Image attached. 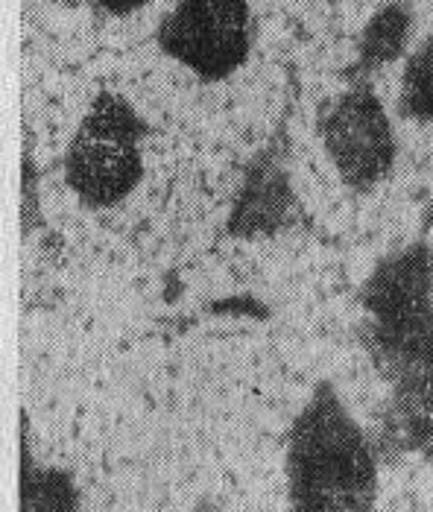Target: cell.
I'll list each match as a JSON object with an SVG mask.
<instances>
[{
    "label": "cell",
    "instance_id": "6da1fadb",
    "mask_svg": "<svg viewBox=\"0 0 433 512\" xmlns=\"http://www.w3.org/2000/svg\"><path fill=\"white\" fill-rule=\"evenodd\" d=\"M287 512H372L378 451L334 384L319 381L284 448Z\"/></svg>",
    "mask_w": 433,
    "mask_h": 512
},
{
    "label": "cell",
    "instance_id": "7a4b0ae2",
    "mask_svg": "<svg viewBox=\"0 0 433 512\" xmlns=\"http://www.w3.org/2000/svg\"><path fill=\"white\" fill-rule=\"evenodd\" d=\"M147 123L118 91H100L65 153V182L85 208H112L144 176Z\"/></svg>",
    "mask_w": 433,
    "mask_h": 512
},
{
    "label": "cell",
    "instance_id": "3957f363",
    "mask_svg": "<svg viewBox=\"0 0 433 512\" xmlns=\"http://www.w3.org/2000/svg\"><path fill=\"white\" fill-rule=\"evenodd\" d=\"M360 340L390 390L387 439L404 451L433 445V311L363 319Z\"/></svg>",
    "mask_w": 433,
    "mask_h": 512
},
{
    "label": "cell",
    "instance_id": "277c9868",
    "mask_svg": "<svg viewBox=\"0 0 433 512\" xmlns=\"http://www.w3.org/2000/svg\"><path fill=\"white\" fill-rule=\"evenodd\" d=\"M158 47L202 82L235 77L252 53L249 0H176L161 18Z\"/></svg>",
    "mask_w": 433,
    "mask_h": 512
},
{
    "label": "cell",
    "instance_id": "5b68a950",
    "mask_svg": "<svg viewBox=\"0 0 433 512\" xmlns=\"http://www.w3.org/2000/svg\"><path fill=\"white\" fill-rule=\"evenodd\" d=\"M322 150L340 182L355 194H372L395 167V126L369 82H352L319 118Z\"/></svg>",
    "mask_w": 433,
    "mask_h": 512
},
{
    "label": "cell",
    "instance_id": "8992f818",
    "mask_svg": "<svg viewBox=\"0 0 433 512\" xmlns=\"http://www.w3.org/2000/svg\"><path fill=\"white\" fill-rule=\"evenodd\" d=\"M296 205L290 176L281 167V158L273 153H261L252 161L235 208L229 214V235L235 237H270L281 232L290 220Z\"/></svg>",
    "mask_w": 433,
    "mask_h": 512
},
{
    "label": "cell",
    "instance_id": "52a82bcc",
    "mask_svg": "<svg viewBox=\"0 0 433 512\" xmlns=\"http://www.w3.org/2000/svg\"><path fill=\"white\" fill-rule=\"evenodd\" d=\"M413 41V9L404 0L384 3L360 30L357 39V71L372 74L410 53Z\"/></svg>",
    "mask_w": 433,
    "mask_h": 512
},
{
    "label": "cell",
    "instance_id": "ba28073f",
    "mask_svg": "<svg viewBox=\"0 0 433 512\" xmlns=\"http://www.w3.org/2000/svg\"><path fill=\"white\" fill-rule=\"evenodd\" d=\"M21 512H85L74 477L36 463L27 436L21 448Z\"/></svg>",
    "mask_w": 433,
    "mask_h": 512
},
{
    "label": "cell",
    "instance_id": "9c48e42d",
    "mask_svg": "<svg viewBox=\"0 0 433 512\" xmlns=\"http://www.w3.org/2000/svg\"><path fill=\"white\" fill-rule=\"evenodd\" d=\"M398 115L416 123H433V30L404 56Z\"/></svg>",
    "mask_w": 433,
    "mask_h": 512
},
{
    "label": "cell",
    "instance_id": "30bf717a",
    "mask_svg": "<svg viewBox=\"0 0 433 512\" xmlns=\"http://www.w3.org/2000/svg\"><path fill=\"white\" fill-rule=\"evenodd\" d=\"M100 3V9L106 12V15H112V18H129V15H135V12H141L150 0H97Z\"/></svg>",
    "mask_w": 433,
    "mask_h": 512
}]
</instances>
